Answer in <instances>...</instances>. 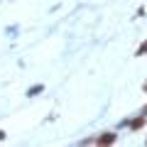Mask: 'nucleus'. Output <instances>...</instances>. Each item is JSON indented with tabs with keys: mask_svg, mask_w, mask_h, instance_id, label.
<instances>
[{
	"mask_svg": "<svg viewBox=\"0 0 147 147\" xmlns=\"http://www.w3.org/2000/svg\"><path fill=\"white\" fill-rule=\"evenodd\" d=\"M142 113H147V108H145V110H142Z\"/></svg>",
	"mask_w": 147,
	"mask_h": 147,
	"instance_id": "obj_5",
	"label": "nucleus"
},
{
	"mask_svg": "<svg viewBox=\"0 0 147 147\" xmlns=\"http://www.w3.org/2000/svg\"><path fill=\"white\" fill-rule=\"evenodd\" d=\"M3 137H5V132H3V130H0V140H3Z\"/></svg>",
	"mask_w": 147,
	"mask_h": 147,
	"instance_id": "obj_4",
	"label": "nucleus"
},
{
	"mask_svg": "<svg viewBox=\"0 0 147 147\" xmlns=\"http://www.w3.org/2000/svg\"><path fill=\"white\" fill-rule=\"evenodd\" d=\"M96 142H98V145H113V142H115V135H113V132H105V135H100Z\"/></svg>",
	"mask_w": 147,
	"mask_h": 147,
	"instance_id": "obj_1",
	"label": "nucleus"
},
{
	"mask_svg": "<svg viewBox=\"0 0 147 147\" xmlns=\"http://www.w3.org/2000/svg\"><path fill=\"white\" fill-rule=\"evenodd\" d=\"M142 125H145V115H140V118H135V120L130 123V127H132V130H140Z\"/></svg>",
	"mask_w": 147,
	"mask_h": 147,
	"instance_id": "obj_2",
	"label": "nucleus"
},
{
	"mask_svg": "<svg viewBox=\"0 0 147 147\" xmlns=\"http://www.w3.org/2000/svg\"><path fill=\"white\" fill-rule=\"evenodd\" d=\"M142 54H147V42H145V44H142V47H140V49H137V57H142Z\"/></svg>",
	"mask_w": 147,
	"mask_h": 147,
	"instance_id": "obj_3",
	"label": "nucleus"
}]
</instances>
